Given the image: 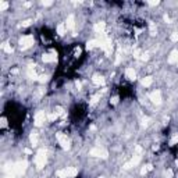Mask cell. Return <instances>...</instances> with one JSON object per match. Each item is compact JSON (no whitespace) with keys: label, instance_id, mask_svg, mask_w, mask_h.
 <instances>
[{"label":"cell","instance_id":"obj_1","mask_svg":"<svg viewBox=\"0 0 178 178\" xmlns=\"http://www.w3.org/2000/svg\"><path fill=\"white\" fill-rule=\"evenodd\" d=\"M35 43V38H33V35H28V33H25V35H22L21 38H19V47L22 49V50H26V49H29V47H32V44Z\"/></svg>","mask_w":178,"mask_h":178},{"label":"cell","instance_id":"obj_2","mask_svg":"<svg viewBox=\"0 0 178 178\" xmlns=\"http://www.w3.org/2000/svg\"><path fill=\"white\" fill-rule=\"evenodd\" d=\"M90 81H92V83H93L95 86H100V85L104 83V78H103V75H100V74H95V75H92Z\"/></svg>","mask_w":178,"mask_h":178},{"label":"cell","instance_id":"obj_3","mask_svg":"<svg viewBox=\"0 0 178 178\" xmlns=\"http://www.w3.org/2000/svg\"><path fill=\"white\" fill-rule=\"evenodd\" d=\"M124 74H125V78H127V79H129V81H134V79L136 78V72H135V70H134V68H131V67L125 68Z\"/></svg>","mask_w":178,"mask_h":178},{"label":"cell","instance_id":"obj_4","mask_svg":"<svg viewBox=\"0 0 178 178\" xmlns=\"http://www.w3.org/2000/svg\"><path fill=\"white\" fill-rule=\"evenodd\" d=\"M149 97H150V100H152V102H154V103H160V100H161L159 90H157V92H152Z\"/></svg>","mask_w":178,"mask_h":178},{"label":"cell","instance_id":"obj_5","mask_svg":"<svg viewBox=\"0 0 178 178\" xmlns=\"http://www.w3.org/2000/svg\"><path fill=\"white\" fill-rule=\"evenodd\" d=\"M142 85H143V86H150V85H152V78H150V76H146V78H145V79H142Z\"/></svg>","mask_w":178,"mask_h":178}]
</instances>
